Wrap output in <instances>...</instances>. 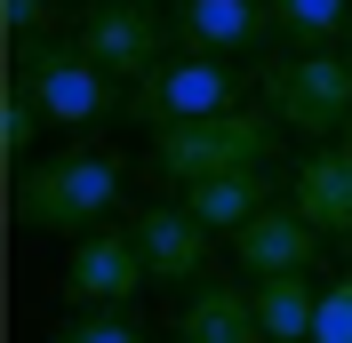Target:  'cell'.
<instances>
[{
  "instance_id": "277c9868",
  "label": "cell",
  "mask_w": 352,
  "mask_h": 343,
  "mask_svg": "<svg viewBox=\"0 0 352 343\" xmlns=\"http://www.w3.org/2000/svg\"><path fill=\"white\" fill-rule=\"evenodd\" d=\"M264 112L312 144L352 136V56H336V48L329 56H272L264 64Z\"/></svg>"
},
{
  "instance_id": "5bb4252c",
  "label": "cell",
  "mask_w": 352,
  "mask_h": 343,
  "mask_svg": "<svg viewBox=\"0 0 352 343\" xmlns=\"http://www.w3.org/2000/svg\"><path fill=\"white\" fill-rule=\"evenodd\" d=\"M272 24H280L288 56H329L352 32V0H272Z\"/></svg>"
},
{
  "instance_id": "52a82bcc",
  "label": "cell",
  "mask_w": 352,
  "mask_h": 343,
  "mask_svg": "<svg viewBox=\"0 0 352 343\" xmlns=\"http://www.w3.org/2000/svg\"><path fill=\"white\" fill-rule=\"evenodd\" d=\"M176 48L184 56H208V64H241L264 56V40L280 32L272 24V0H168Z\"/></svg>"
},
{
  "instance_id": "8992f818",
  "label": "cell",
  "mask_w": 352,
  "mask_h": 343,
  "mask_svg": "<svg viewBox=\"0 0 352 343\" xmlns=\"http://www.w3.org/2000/svg\"><path fill=\"white\" fill-rule=\"evenodd\" d=\"M241 112V64H208V56H168L153 80L129 88V120L136 128H184V120H217Z\"/></svg>"
},
{
  "instance_id": "6da1fadb",
  "label": "cell",
  "mask_w": 352,
  "mask_h": 343,
  "mask_svg": "<svg viewBox=\"0 0 352 343\" xmlns=\"http://www.w3.org/2000/svg\"><path fill=\"white\" fill-rule=\"evenodd\" d=\"M120 184L129 168L112 160V152H56V160H24L8 176V215H16L24 232H104V215L120 208Z\"/></svg>"
},
{
  "instance_id": "3957f363",
  "label": "cell",
  "mask_w": 352,
  "mask_h": 343,
  "mask_svg": "<svg viewBox=\"0 0 352 343\" xmlns=\"http://www.w3.org/2000/svg\"><path fill=\"white\" fill-rule=\"evenodd\" d=\"M280 152V120L264 104L241 112H217V120H184V128H160L153 136V176L192 192V184H217V176H248V168H272Z\"/></svg>"
},
{
  "instance_id": "d6986e66",
  "label": "cell",
  "mask_w": 352,
  "mask_h": 343,
  "mask_svg": "<svg viewBox=\"0 0 352 343\" xmlns=\"http://www.w3.org/2000/svg\"><path fill=\"white\" fill-rule=\"evenodd\" d=\"M48 16H56V0H0L8 48H16V40H48Z\"/></svg>"
},
{
  "instance_id": "9c48e42d",
  "label": "cell",
  "mask_w": 352,
  "mask_h": 343,
  "mask_svg": "<svg viewBox=\"0 0 352 343\" xmlns=\"http://www.w3.org/2000/svg\"><path fill=\"white\" fill-rule=\"evenodd\" d=\"M136 248H144V272L160 279V287H184V279L208 272V224H200L184 200H153V208H136Z\"/></svg>"
},
{
  "instance_id": "ffe728a7",
  "label": "cell",
  "mask_w": 352,
  "mask_h": 343,
  "mask_svg": "<svg viewBox=\"0 0 352 343\" xmlns=\"http://www.w3.org/2000/svg\"><path fill=\"white\" fill-rule=\"evenodd\" d=\"M120 8H160V0H120Z\"/></svg>"
},
{
  "instance_id": "e0dca14e",
  "label": "cell",
  "mask_w": 352,
  "mask_h": 343,
  "mask_svg": "<svg viewBox=\"0 0 352 343\" xmlns=\"http://www.w3.org/2000/svg\"><path fill=\"white\" fill-rule=\"evenodd\" d=\"M32 136H41V112L24 104V88H8V96H0V152H8V176L24 168V152H32Z\"/></svg>"
},
{
  "instance_id": "2e32d148",
  "label": "cell",
  "mask_w": 352,
  "mask_h": 343,
  "mask_svg": "<svg viewBox=\"0 0 352 343\" xmlns=\"http://www.w3.org/2000/svg\"><path fill=\"white\" fill-rule=\"evenodd\" d=\"M48 343H144V335H136L129 311H72V320L56 327Z\"/></svg>"
},
{
  "instance_id": "44dd1931",
  "label": "cell",
  "mask_w": 352,
  "mask_h": 343,
  "mask_svg": "<svg viewBox=\"0 0 352 343\" xmlns=\"http://www.w3.org/2000/svg\"><path fill=\"white\" fill-rule=\"evenodd\" d=\"M344 56H352V32H344Z\"/></svg>"
},
{
  "instance_id": "8fae6325",
  "label": "cell",
  "mask_w": 352,
  "mask_h": 343,
  "mask_svg": "<svg viewBox=\"0 0 352 343\" xmlns=\"http://www.w3.org/2000/svg\"><path fill=\"white\" fill-rule=\"evenodd\" d=\"M288 208L320 239H352V144H312L288 176Z\"/></svg>"
},
{
  "instance_id": "5b68a950",
  "label": "cell",
  "mask_w": 352,
  "mask_h": 343,
  "mask_svg": "<svg viewBox=\"0 0 352 343\" xmlns=\"http://www.w3.org/2000/svg\"><path fill=\"white\" fill-rule=\"evenodd\" d=\"M72 48H80L96 72H112V80H153L160 64L176 56V24L168 8H120V0H88L80 24H72Z\"/></svg>"
},
{
  "instance_id": "4fadbf2b",
  "label": "cell",
  "mask_w": 352,
  "mask_h": 343,
  "mask_svg": "<svg viewBox=\"0 0 352 343\" xmlns=\"http://www.w3.org/2000/svg\"><path fill=\"white\" fill-rule=\"evenodd\" d=\"M184 208L208 224V232H241V224H256L264 208H272V176L248 168V176H217V184H192L184 192Z\"/></svg>"
},
{
  "instance_id": "9a60e30c",
  "label": "cell",
  "mask_w": 352,
  "mask_h": 343,
  "mask_svg": "<svg viewBox=\"0 0 352 343\" xmlns=\"http://www.w3.org/2000/svg\"><path fill=\"white\" fill-rule=\"evenodd\" d=\"M256 320H264V343H312V320H320L312 279H264L256 287Z\"/></svg>"
},
{
  "instance_id": "ba28073f",
  "label": "cell",
  "mask_w": 352,
  "mask_h": 343,
  "mask_svg": "<svg viewBox=\"0 0 352 343\" xmlns=\"http://www.w3.org/2000/svg\"><path fill=\"white\" fill-rule=\"evenodd\" d=\"M144 248L136 232H88L65 256V303L72 311H129V296L144 287Z\"/></svg>"
},
{
  "instance_id": "30bf717a",
  "label": "cell",
  "mask_w": 352,
  "mask_h": 343,
  "mask_svg": "<svg viewBox=\"0 0 352 343\" xmlns=\"http://www.w3.org/2000/svg\"><path fill=\"white\" fill-rule=\"evenodd\" d=\"M232 256H241V272L256 279V287H264V279H305L312 256H320V232H312L296 208H280V200H272L256 224H241V232H232Z\"/></svg>"
},
{
  "instance_id": "7a4b0ae2",
  "label": "cell",
  "mask_w": 352,
  "mask_h": 343,
  "mask_svg": "<svg viewBox=\"0 0 352 343\" xmlns=\"http://www.w3.org/2000/svg\"><path fill=\"white\" fill-rule=\"evenodd\" d=\"M8 88H24V104L41 112V128H72V136H96L104 120H120L129 112V96H120V80L112 72H96L72 40H16L8 48Z\"/></svg>"
},
{
  "instance_id": "7c38bea8",
  "label": "cell",
  "mask_w": 352,
  "mask_h": 343,
  "mask_svg": "<svg viewBox=\"0 0 352 343\" xmlns=\"http://www.w3.org/2000/svg\"><path fill=\"white\" fill-rule=\"evenodd\" d=\"M176 343H264V320H256V287H192V303L176 311Z\"/></svg>"
},
{
  "instance_id": "7402d4cb",
  "label": "cell",
  "mask_w": 352,
  "mask_h": 343,
  "mask_svg": "<svg viewBox=\"0 0 352 343\" xmlns=\"http://www.w3.org/2000/svg\"><path fill=\"white\" fill-rule=\"evenodd\" d=\"M344 144H352V136H344Z\"/></svg>"
},
{
  "instance_id": "ac0fdd59",
  "label": "cell",
  "mask_w": 352,
  "mask_h": 343,
  "mask_svg": "<svg viewBox=\"0 0 352 343\" xmlns=\"http://www.w3.org/2000/svg\"><path fill=\"white\" fill-rule=\"evenodd\" d=\"M312 343H352V279L320 287V320H312Z\"/></svg>"
}]
</instances>
